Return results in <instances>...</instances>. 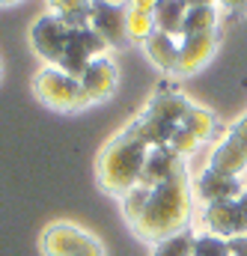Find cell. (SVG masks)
<instances>
[{
	"mask_svg": "<svg viewBox=\"0 0 247 256\" xmlns=\"http://www.w3.org/2000/svg\"><path fill=\"white\" fill-rule=\"evenodd\" d=\"M218 21H220V12H218L214 3H194V6H188V12H185L179 39H182V36H190V33L218 30Z\"/></svg>",
	"mask_w": 247,
	"mask_h": 256,
	"instance_id": "cell-14",
	"label": "cell"
},
{
	"mask_svg": "<svg viewBox=\"0 0 247 256\" xmlns=\"http://www.w3.org/2000/svg\"><path fill=\"white\" fill-rule=\"evenodd\" d=\"M78 80H80V90L86 96V104L108 102L116 92V86H120V68H116V63L108 54H102V57H96L92 63L80 72Z\"/></svg>",
	"mask_w": 247,
	"mask_h": 256,
	"instance_id": "cell-10",
	"label": "cell"
},
{
	"mask_svg": "<svg viewBox=\"0 0 247 256\" xmlns=\"http://www.w3.org/2000/svg\"><path fill=\"white\" fill-rule=\"evenodd\" d=\"M218 6V12L224 9L226 18H238V15H247V0H212Z\"/></svg>",
	"mask_w": 247,
	"mask_h": 256,
	"instance_id": "cell-21",
	"label": "cell"
},
{
	"mask_svg": "<svg viewBox=\"0 0 247 256\" xmlns=\"http://www.w3.org/2000/svg\"><path fill=\"white\" fill-rule=\"evenodd\" d=\"M185 12H188L185 0H161V3H158V9H155V27L179 39L182 21H185Z\"/></svg>",
	"mask_w": 247,
	"mask_h": 256,
	"instance_id": "cell-17",
	"label": "cell"
},
{
	"mask_svg": "<svg viewBox=\"0 0 247 256\" xmlns=\"http://www.w3.org/2000/svg\"><path fill=\"white\" fill-rule=\"evenodd\" d=\"M194 256H232V254H230L226 238H218V236H208V232H196Z\"/></svg>",
	"mask_w": 247,
	"mask_h": 256,
	"instance_id": "cell-20",
	"label": "cell"
},
{
	"mask_svg": "<svg viewBox=\"0 0 247 256\" xmlns=\"http://www.w3.org/2000/svg\"><path fill=\"white\" fill-rule=\"evenodd\" d=\"M45 3H48V12L66 21L68 27H86L90 21L92 0H45Z\"/></svg>",
	"mask_w": 247,
	"mask_h": 256,
	"instance_id": "cell-16",
	"label": "cell"
},
{
	"mask_svg": "<svg viewBox=\"0 0 247 256\" xmlns=\"http://www.w3.org/2000/svg\"><path fill=\"white\" fill-rule=\"evenodd\" d=\"M194 238H196V232L188 226L182 232L167 236L158 244H152V256H194Z\"/></svg>",
	"mask_w": 247,
	"mask_h": 256,
	"instance_id": "cell-18",
	"label": "cell"
},
{
	"mask_svg": "<svg viewBox=\"0 0 247 256\" xmlns=\"http://www.w3.org/2000/svg\"><path fill=\"white\" fill-rule=\"evenodd\" d=\"M125 9H128V6H125ZM155 30H158V27H155V15H143V12H131V9H128V15H125V36H128V42L143 45Z\"/></svg>",
	"mask_w": 247,
	"mask_h": 256,
	"instance_id": "cell-19",
	"label": "cell"
},
{
	"mask_svg": "<svg viewBox=\"0 0 247 256\" xmlns=\"http://www.w3.org/2000/svg\"><path fill=\"white\" fill-rule=\"evenodd\" d=\"M12 3H21V0H0V6H12Z\"/></svg>",
	"mask_w": 247,
	"mask_h": 256,
	"instance_id": "cell-24",
	"label": "cell"
},
{
	"mask_svg": "<svg viewBox=\"0 0 247 256\" xmlns=\"http://www.w3.org/2000/svg\"><path fill=\"white\" fill-rule=\"evenodd\" d=\"M182 161H185V158H179L170 146H149L146 161H143V170H140V182H137V185H143V188H155V185H161L164 179L173 176V170H176Z\"/></svg>",
	"mask_w": 247,
	"mask_h": 256,
	"instance_id": "cell-12",
	"label": "cell"
},
{
	"mask_svg": "<svg viewBox=\"0 0 247 256\" xmlns=\"http://www.w3.org/2000/svg\"><path fill=\"white\" fill-rule=\"evenodd\" d=\"M190 98H188L182 90L170 86V84H161L158 92L149 98V104L128 122V128L146 143V146H167L173 131L182 126L185 114L190 110Z\"/></svg>",
	"mask_w": 247,
	"mask_h": 256,
	"instance_id": "cell-4",
	"label": "cell"
},
{
	"mask_svg": "<svg viewBox=\"0 0 247 256\" xmlns=\"http://www.w3.org/2000/svg\"><path fill=\"white\" fill-rule=\"evenodd\" d=\"M33 92L42 104H48L51 110H60V114H78L86 108V96L80 90V80L57 66H45L36 74Z\"/></svg>",
	"mask_w": 247,
	"mask_h": 256,
	"instance_id": "cell-5",
	"label": "cell"
},
{
	"mask_svg": "<svg viewBox=\"0 0 247 256\" xmlns=\"http://www.w3.org/2000/svg\"><path fill=\"white\" fill-rule=\"evenodd\" d=\"M218 30H206V33H190L179 39V72L176 78H190L196 74L202 66L208 63L218 51Z\"/></svg>",
	"mask_w": 247,
	"mask_h": 256,
	"instance_id": "cell-11",
	"label": "cell"
},
{
	"mask_svg": "<svg viewBox=\"0 0 247 256\" xmlns=\"http://www.w3.org/2000/svg\"><path fill=\"white\" fill-rule=\"evenodd\" d=\"M39 250H42V256H108L104 244L92 232H86L84 226L68 224V220L48 224L42 230Z\"/></svg>",
	"mask_w": 247,
	"mask_h": 256,
	"instance_id": "cell-6",
	"label": "cell"
},
{
	"mask_svg": "<svg viewBox=\"0 0 247 256\" xmlns=\"http://www.w3.org/2000/svg\"><path fill=\"white\" fill-rule=\"evenodd\" d=\"M158 3H161V0H125V6H128L131 12H143V15H155Z\"/></svg>",
	"mask_w": 247,
	"mask_h": 256,
	"instance_id": "cell-22",
	"label": "cell"
},
{
	"mask_svg": "<svg viewBox=\"0 0 247 256\" xmlns=\"http://www.w3.org/2000/svg\"><path fill=\"white\" fill-rule=\"evenodd\" d=\"M72 30L66 21H60L57 15L45 12L33 21L30 27V42H33V51L45 60L48 66H60L66 57V48H68V39H72Z\"/></svg>",
	"mask_w": 247,
	"mask_h": 256,
	"instance_id": "cell-8",
	"label": "cell"
},
{
	"mask_svg": "<svg viewBox=\"0 0 247 256\" xmlns=\"http://www.w3.org/2000/svg\"><path fill=\"white\" fill-rule=\"evenodd\" d=\"M200 232H208V236H218L226 242L236 236H247V188L226 200L202 202Z\"/></svg>",
	"mask_w": 247,
	"mask_h": 256,
	"instance_id": "cell-7",
	"label": "cell"
},
{
	"mask_svg": "<svg viewBox=\"0 0 247 256\" xmlns=\"http://www.w3.org/2000/svg\"><path fill=\"white\" fill-rule=\"evenodd\" d=\"M226 244H230V254L232 256H247V236H236Z\"/></svg>",
	"mask_w": 247,
	"mask_h": 256,
	"instance_id": "cell-23",
	"label": "cell"
},
{
	"mask_svg": "<svg viewBox=\"0 0 247 256\" xmlns=\"http://www.w3.org/2000/svg\"><path fill=\"white\" fill-rule=\"evenodd\" d=\"M247 173V114L238 116L232 126L224 131V137L214 143L206 170L194 182V196L200 202L226 200L244 191Z\"/></svg>",
	"mask_w": 247,
	"mask_h": 256,
	"instance_id": "cell-2",
	"label": "cell"
},
{
	"mask_svg": "<svg viewBox=\"0 0 247 256\" xmlns=\"http://www.w3.org/2000/svg\"><path fill=\"white\" fill-rule=\"evenodd\" d=\"M182 126H185L194 137H200V143H212V140H218V134H220L218 116H214L212 110L200 108V104H190V110L185 114Z\"/></svg>",
	"mask_w": 247,
	"mask_h": 256,
	"instance_id": "cell-15",
	"label": "cell"
},
{
	"mask_svg": "<svg viewBox=\"0 0 247 256\" xmlns=\"http://www.w3.org/2000/svg\"><path fill=\"white\" fill-rule=\"evenodd\" d=\"M194 220V185L188 176V164L182 161L170 179H164L161 185L149 188L140 214L128 224L134 230L137 238L158 244L167 236H176L190 226Z\"/></svg>",
	"mask_w": 247,
	"mask_h": 256,
	"instance_id": "cell-1",
	"label": "cell"
},
{
	"mask_svg": "<svg viewBox=\"0 0 247 256\" xmlns=\"http://www.w3.org/2000/svg\"><path fill=\"white\" fill-rule=\"evenodd\" d=\"M146 152H149V146L125 126L122 131L114 134V137L108 140V146L98 152V161H96L98 185L108 194H114V196L122 200L125 194L140 182V170H143Z\"/></svg>",
	"mask_w": 247,
	"mask_h": 256,
	"instance_id": "cell-3",
	"label": "cell"
},
{
	"mask_svg": "<svg viewBox=\"0 0 247 256\" xmlns=\"http://www.w3.org/2000/svg\"><path fill=\"white\" fill-rule=\"evenodd\" d=\"M143 51H146V57L152 60L155 68H161L164 74L176 78V72H179V39L176 36H170L164 30H155L143 42Z\"/></svg>",
	"mask_w": 247,
	"mask_h": 256,
	"instance_id": "cell-13",
	"label": "cell"
},
{
	"mask_svg": "<svg viewBox=\"0 0 247 256\" xmlns=\"http://www.w3.org/2000/svg\"><path fill=\"white\" fill-rule=\"evenodd\" d=\"M188 6H194V3H212V0H185Z\"/></svg>",
	"mask_w": 247,
	"mask_h": 256,
	"instance_id": "cell-25",
	"label": "cell"
},
{
	"mask_svg": "<svg viewBox=\"0 0 247 256\" xmlns=\"http://www.w3.org/2000/svg\"><path fill=\"white\" fill-rule=\"evenodd\" d=\"M125 3H114V0H92L90 9V21L86 27L104 42V48H122L128 42L125 36Z\"/></svg>",
	"mask_w": 247,
	"mask_h": 256,
	"instance_id": "cell-9",
	"label": "cell"
}]
</instances>
